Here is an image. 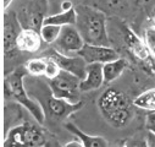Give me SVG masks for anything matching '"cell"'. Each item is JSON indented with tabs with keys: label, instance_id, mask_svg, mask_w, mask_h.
<instances>
[{
	"label": "cell",
	"instance_id": "21",
	"mask_svg": "<svg viewBox=\"0 0 155 147\" xmlns=\"http://www.w3.org/2000/svg\"><path fill=\"white\" fill-rule=\"evenodd\" d=\"M144 42L151 54L153 58H155V25H151L145 28L144 31Z\"/></svg>",
	"mask_w": 155,
	"mask_h": 147
},
{
	"label": "cell",
	"instance_id": "9",
	"mask_svg": "<svg viewBox=\"0 0 155 147\" xmlns=\"http://www.w3.org/2000/svg\"><path fill=\"white\" fill-rule=\"evenodd\" d=\"M44 12H45V6H43L41 2L32 0V3H29L21 11H18L17 17L23 28H33L37 31H41L45 19Z\"/></svg>",
	"mask_w": 155,
	"mask_h": 147
},
{
	"label": "cell",
	"instance_id": "12",
	"mask_svg": "<svg viewBox=\"0 0 155 147\" xmlns=\"http://www.w3.org/2000/svg\"><path fill=\"white\" fill-rule=\"evenodd\" d=\"M100 63H91L87 64L86 69V76L81 80L80 88L82 92H89L100 88L105 84L104 79V70Z\"/></svg>",
	"mask_w": 155,
	"mask_h": 147
},
{
	"label": "cell",
	"instance_id": "20",
	"mask_svg": "<svg viewBox=\"0 0 155 147\" xmlns=\"http://www.w3.org/2000/svg\"><path fill=\"white\" fill-rule=\"evenodd\" d=\"M61 26L58 25H51V23H44L41 28V36L43 38V42H45L47 44H53L61 33Z\"/></svg>",
	"mask_w": 155,
	"mask_h": 147
},
{
	"label": "cell",
	"instance_id": "13",
	"mask_svg": "<svg viewBox=\"0 0 155 147\" xmlns=\"http://www.w3.org/2000/svg\"><path fill=\"white\" fill-rule=\"evenodd\" d=\"M43 38L41 32L33 28H23L17 38V49L21 52L35 53L42 48Z\"/></svg>",
	"mask_w": 155,
	"mask_h": 147
},
{
	"label": "cell",
	"instance_id": "4",
	"mask_svg": "<svg viewBox=\"0 0 155 147\" xmlns=\"http://www.w3.org/2000/svg\"><path fill=\"white\" fill-rule=\"evenodd\" d=\"M48 80V87L54 97L62 98L72 103L81 101V79L72 72L62 70L53 79Z\"/></svg>",
	"mask_w": 155,
	"mask_h": 147
},
{
	"label": "cell",
	"instance_id": "19",
	"mask_svg": "<svg viewBox=\"0 0 155 147\" xmlns=\"http://www.w3.org/2000/svg\"><path fill=\"white\" fill-rule=\"evenodd\" d=\"M133 104L134 107L145 109L148 112H155V88L140 93L133 101Z\"/></svg>",
	"mask_w": 155,
	"mask_h": 147
},
{
	"label": "cell",
	"instance_id": "3",
	"mask_svg": "<svg viewBox=\"0 0 155 147\" xmlns=\"http://www.w3.org/2000/svg\"><path fill=\"white\" fill-rule=\"evenodd\" d=\"M27 74H28V71H27L26 66H20V67L15 69L5 79V90L10 97H12L16 102L22 104L28 110L31 115L38 123L44 124V120H45L44 107L38 101L32 99L25 88L23 79Z\"/></svg>",
	"mask_w": 155,
	"mask_h": 147
},
{
	"label": "cell",
	"instance_id": "11",
	"mask_svg": "<svg viewBox=\"0 0 155 147\" xmlns=\"http://www.w3.org/2000/svg\"><path fill=\"white\" fill-rule=\"evenodd\" d=\"M47 56L53 58L62 70H66L68 72H72L74 75H77L81 80L86 76V69H87V63L84 61V59L82 56H80L77 54V56H70L66 54H61L59 52H56L54 48L45 54Z\"/></svg>",
	"mask_w": 155,
	"mask_h": 147
},
{
	"label": "cell",
	"instance_id": "1",
	"mask_svg": "<svg viewBox=\"0 0 155 147\" xmlns=\"http://www.w3.org/2000/svg\"><path fill=\"white\" fill-rule=\"evenodd\" d=\"M76 27L82 34L86 43L109 46L106 32V16L103 11L92 6L80 5L76 8Z\"/></svg>",
	"mask_w": 155,
	"mask_h": 147
},
{
	"label": "cell",
	"instance_id": "26",
	"mask_svg": "<svg viewBox=\"0 0 155 147\" xmlns=\"http://www.w3.org/2000/svg\"><path fill=\"white\" fill-rule=\"evenodd\" d=\"M11 3H12V0H4V2H3V8H4V10H8V8L11 5Z\"/></svg>",
	"mask_w": 155,
	"mask_h": 147
},
{
	"label": "cell",
	"instance_id": "22",
	"mask_svg": "<svg viewBox=\"0 0 155 147\" xmlns=\"http://www.w3.org/2000/svg\"><path fill=\"white\" fill-rule=\"evenodd\" d=\"M145 126H147L148 131H151V132L155 134V112H149L148 113Z\"/></svg>",
	"mask_w": 155,
	"mask_h": 147
},
{
	"label": "cell",
	"instance_id": "23",
	"mask_svg": "<svg viewBox=\"0 0 155 147\" xmlns=\"http://www.w3.org/2000/svg\"><path fill=\"white\" fill-rule=\"evenodd\" d=\"M73 8L74 6L70 0H64V2H61V11H67V10L73 9Z\"/></svg>",
	"mask_w": 155,
	"mask_h": 147
},
{
	"label": "cell",
	"instance_id": "7",
	"mask_svg": "<svg viewBox=\"0 0 155 147\" xmlns=\"http://www.w3.org/2000/svg\"><path fill=\"white\" fill-rule=\"evenodd\" d=\"M23 29L17 14L8 11L4 14V52L11 55L17 49V38Z\"/></svg>",
	"mask_w": 155,
	"mask_h": 147
},
{
	"label": "cell",
	"instance_id": "15",
	"mask_svg": "<svg viewBox=\"0 0 155 147\" xmlns=\"http://www.w3.org/2000/svg\"><path fill=\"white\" fill-rule=\"evenodd\" d=\"M125 39L126 43L128 46V48L131 49V52L133 53V55L136 58H138L139 60H148L150 58V52L145 44L144 41H140L138 37L128 28L125 29Z\"/></svg>",
	"mask_w": 155,
	"mask_h": 147
},
{
	"label": "cell",
	"instance_id": "25",
	"mask_svg": "<svg viewBox=\"0 0 155 147\" xmlns=\"http://www.w3.org/2000/svg\"><path fill=\"white\" fill-rule=\"evenodd\" d=\"M148 142H147V146H150V147H155V134L151 132V131H148Z\"/></svg>",
	"mask_w": 155,
	"mask_h": 147
},
{
	"label": "cell",
	"instance_id": "24",
	"mask_svg": "<svg viewBox=\"0 0 155 147\" xmlns=\"http://www.w3.org/2000/svg\"><path fill=\"white\" fill-rule=\"evenodd\" d=\"M65 147H84V146H83V143H82V142H81L78 138L76 137L73 141L65 143Z\"/></svg>",
	"mask_w": 155,
	"mask_h": 147
},
{
	"label": "cell",
	"instance_id": "27",
	"mask_svg": "<svg viewBox=\"0 0 155 147\" xmlns=\"http://www.w3.org/2000/svg\"><path fill=\"white\" fill-rule=\"evenodd\" d=\"M153 16H154V19H155V8H154V10H153Z\"/></svg>",
	"mask_w": 155,
	"mask_h": 147
},
{
	"label": "cell",
	"instance_id": "17",
	"mask_svg": "<svg viewBox=\"0 0 155 147\" xmlns=\"http://www.w3.org/2000/svg\"><path fill=\"white\" fill-rule=\"evenodd\" d=\"M77 21V12L76 8L67 10V11H61L58 14H53L49 16H45L44 23H51V25H58V26H67V25H76Z\"/></svg>",
	"mask_w": 155,
	"mask_h": 147
},
{
	"label": "cell",
	"instance_id": "14",
	"mask_svg": "<svg viewBox=\"0 0 155 147\" xmlns=\"http://www.w3.org/2000/svg\"><path fill=\"white\" fill-rule=\"evenodd\" d=\"M65 126H66V129H67L74 137L78 138V140L83 143V146H86V147H105V146L109 145V142L106 141L105 137L86 134V132H83L78 126H76V125L72 124V123H67Z\"/></svg>",
	"mask_w": 155,
	"mask_h": 147
},
{
	"label": "cell",
	"instance_id": "18",
	"mask_svg": "<svg viewBox=\"0 0 155 147\" xmlns=\"http://www.w3.org/2000/svg\"><path fill=\"white\" fill-rule=\"evenodd\" d=\"M25 66L28 74H31L33 76H45L47 67H48V58L44 56V58L29 59Z\"/></svg>",
	"mask_w": 155,
	"mask_h": 147
},
{
	"label": "cell",
	"instance_id": "6",
	"mask_svg": "<svg viewBox=\"0 0 155 147\" xmlns=\"http://www.w3.org/2000/svg\"><path fill=\"white\" fill-rule=\"evenodd\" d=\"M84 44L86 42L77 27L74 25H67L62 26L59 38L51 46L56 52L68 55L70 53L77 54L83 48Z\"/></svg>",
	"mask_w": 155,
	"mask_h": 147
},
{
	"label": "cell",
	"instance_id": "10",
	"mask_svg": "<svg viewBox=\"0 0 155 147\" xmlns=\"http://www.w3.org/2000/svg\"><path fill=\"white\" fill-rule=\"evenodd\" d=\"M77 54H78L80 56H82L87 64H91V63L105 64L107 61H111V60L120 58L119 53L109 46L89 44V43H86L83 46V48Z\"/></svg>",
	"mask_w": 155,
	"mask_h": 147
},
{
	"label": "cell",
	"instance_id": "5",
	"mask_svg": "<svg viewBox=\"0 0 155 147\" xmlns=\"http://www.w3.org/2000/svg\"><path fill=\"white\" fill-rule=\"evenodd\" d=\"M47 137L42 130L38 128L25 123L11 129L8 134L6 140L4 141V146L16 147V146H47Z\"/></svg>",
	"mask_w": 155,
	"mask_h": 147
},
{
	"label": "cell",
	"instance_id": "16",
	"mask_svg": "<svg viewBox=\"0 0 155 147\" xmlns=\"http://www.w3.org/2000/svg\"><path fill=\"white\" fill-rule=\"evenodd\" d=\"M127 66H128V61L124 58H117L115 60L105 63L103 65L105 84L114 82L116 79H119L122 75V72L127 69Z\"/></svg>",
	"mask_w": 155,
	"mask_h": 147
},
{
	"label": "cell",
	"instance_id": "8",
	"mask_svg": "<svg viewBox=\"0 0 155 147\" xmlns=\"http://www.w3.org/2000/svg\"><path fill=\"white\" fill-rule=\"evenodd\" d=\"M82 107H83L82 101L77 103H72L62 98H56L50 92V96L47 98V108H44V110L47 109L48 115L50 118L55 120H64V119H67L73 113L78 112Z\"/></svg>",
	"mask_w": 155,
	"mask_h": 147
},
{
	"label": "cell",
	"instance_id": "2",
	"mask_svg": "<svg viewBox=\"0 0 155 147\" xmlns=\"http://www.w3.org/2000/svg\"><path fill=\"white\" fill-rule=\"evenodd\" d=\"M98 107L106 121L114 128H124L132 119V107L127 96L122 92L109 88L99 97Z\"/></svg>",
	"mask_w": 155,
	"mask_h": 147
}]
</instances>
